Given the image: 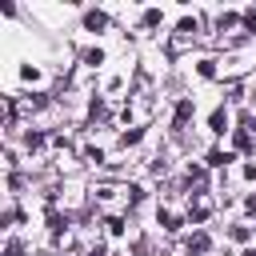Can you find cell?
Masks as SVG:
<instances>
[{
  "mask_svg": "<svg viewBox=\"0 0 256 256\" xmlns=\"http://www.w3.org/2000/svg\"><path fill=\"white\" fill-rule=\"evenodd\" d=\"M84 24H88V28H92V32H96V28H104V24H108V20H104V16H100V12H88V20H84Z\"/></svg>",
  "mask_w": 256,
  "mask_h": 256,
  "instance_id": "cell-1",
  "label": "cell"
},
{
  "mask_svg": "<svg viewBox=\"0 0 256 256\" xmlns=\"http://www.w3.org/2000/svg\"><path fill=\"white\" fill-rule=\"evenodd\" d=\"M224 124H228V116H224V108H220V112H212V132H224Z\"/></svg>",
  "mask_w": 256,
  "mask_h": 256,
  "instance_id": "cell-2",
  "label": "cell"
},
{
  "mask_svg": "<svg viewBox=\"0 0 256 256\" xmlns=\"http://www.w3.org/2000/svg\"><path fill=\"white\" fill-rule=\"evenodd\" d=\"M188 116H192V104H188V100H184V104H180V108H176V124H184V120H188Z\"/></svg>",
  "mask_w": 256,
  "mask_h": 256,
  "instance_id": "cell-3",
  "label": "cell"
},
{
  "mask_svg": "<svg viewBox=\"0 0 256 256\" xmlns=\"http://www.w3.org/2000/svg\"><path fill=\"white\" fill-rule=\"evenodd\" d=\"M244 256H256V252H244Z\"/></svg>",
  "mask_w": 256,
  "mask_h": 256,
  "instance_id": "cell-4",
  "label": "cell"
}]
</instances>
